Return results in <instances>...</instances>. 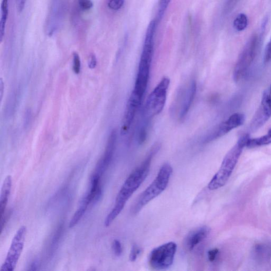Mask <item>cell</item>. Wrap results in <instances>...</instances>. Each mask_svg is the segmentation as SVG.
<instances>
[{"instance_id": "cell-12", "label": "cell", "mask_w": 271, "mask_h": 271, "mask_svg": "<svg viewBox=\"0 0 271 271\" xmlns=\"http://www.w3.org/2000/svg\"><path fill=\"white\" fill-rule=\"evenodd\" d=\"M197 91V84L195 81L190 82L187 88L183 91L180 95V103L179 113L180 119H184L192 105Z\"/></svg>"}, {"instance_id": "cell-21", "label": "cell", "mask_w": 271, "mask_h": 271, "mask_svg": "<svg viewBox=\"0 0 271 271\" xmlns=\"http://www.w3.org/2000/svg\"><path fill=\"white\" fill-rule=\"evenodd\" d=\"M113 250L116 257H119L122 256L123 249L122 244L120 241L118 240L114 241L113 243Z\"/></svg>"}, {"instance_id": "cell-3", "label": "cell", "mask_w": 271, "mask_h": 271, "mask_svg": "<svg viewBox=\"0 0 271 271\" xmlns=\"http://www.w3.org/2000/svg\"><path fill=\"white\" fill-rule=\"evenodd\" d=\"M250 138L249 134L242 136L236 144L228 151L223 159L219 170L209 183L208 188L210 190L219 189L226 185Z\"/></svg>"}, {"instance_id": "cell-1", "label": "cell", "mask_w": 271, "mask_h": 271, "mask_svg": "<svg viewBox=\"0 0 271 271\" xmlns=\"http://www.w3.org/2000/svg\"><path fill=\"white\" fill-rule=\"evenodd\" d=\"M159 148L160 145L158 143L151 147L144 160L127 178L117 196L113 209L105 220L106 227L112 224L122 212L127 202L145 180L150 171L151 162Z\"/></svg>"}, {"instance_id": "cell-20", "label": "cell", "mask_w": 271, "mask_h": 271, "mask_svg": "<svg viewBox=\"0 0 271 271\" xmlns=\"http://www.w3.org/2000/svg\"><path fill=\"white\" fill-rule=\"evenodd\" d=\"M124 2V0H109L108 5L110 9L118 10L121 9Z\"/></svg>"}, {"instance_id": "cell-4", "label": "cell", "mask_w": 271, "mask_h": 271, "mask_svg": "<svg viewBox=\"0 0 271 271\" xmlns=\"http://www.w3.org/2000/svg\"><path fill=\"white\" fill-rule=\"evenodd\" d=\"M173 168L168 163H164L159 169L156 178L140 195L132 207L131 212L137 214L153 199L160 195L169 185Z\"/></svg>"}, {"instance_id": "cell-26", "label": "cell", "mask_w": 271, "mask_h": 271, "mask_svg": "<svg viewBox=\"0 0 271 271\" xmlns=\"http://www.w3.org/2000/svg\"><path fill=\"white\" fill-rule=\"evenodd\" d=\"M27 0H16L17 3V10L19 13H21L25 8Z\"/></svg>"}, {"instance_id": "cell-19", "label": "cell", "mask_w": 271, "mask_h": 271, "mask_svg": "<svg viewBox=\"0 0 271 271\" xmlns=\"http://www.w3.org/2000/svg\"><path fill=\"white\" fill-rule=\"evenodd\" d=\"M141 252V249L136 244H134L131 249L130 260L131 262H134L137 259L140 254Z\"/></svg>"}, {"instance_id": "cell-7", "label": "cell", "mask_w": 271, "mask_h": 271, "mask_svg": "<svg viewBox=\"0 0 271 271\" xmlns=\"http://www.w3.org/2000/svg\"><path fill=\"white\" fill-rule=\"evenodd\" d=\"M177 251V244L173 242L157 247L151 251L148 258L150 267L155 270H164L170 268Z\"/></svg>"}, {"instance_id": "cell-29", "label": "cell", "mask_w": 271, "mask_h": 271, "mask_svg": "<svg viewBox=\"0 0 271 271\" xmlns=\"http://www.w3.org/2000/svg\"><path fill=\"white\" fill-rule=\"evenodd\" d=\"M3 90V83L2 79H1V84H0V91H1V99L2 97Z\"/></svg>"}, {"instance_id": "cell-9", "label": "cell", "mask_w": 271, "mask_h": 271, "mask_svg": "<svg viewBox=\"0 0 271 271\" xmlns=\"http://www.w3.org/2000/svg\"><path fill=\"white\" fill-rule=\"evenodd\" d=\"M271 117V96L268 91L264 92L261 104L251 124L253 131L258 130L264 126Z\"/></svg>"}, {"instance_id": "cell-8", "label": "cell", "mask_w": 271, "mask_h": 271, "mask_svg": "<svg viewBox=\"0 0 271 271\" xmlns=\"http://www.w3.org/2000/svg\"><path fill=\"white\" fill-rule=\"evenodd\" d=\"M27 233V227L21 226L15 234L10 249L0 271H13L17 266L23 249Z\"/></svg>"}, {"instance_id": "cell-22", "label": "cell", "mask_w": 271, "mask_h": 271, "mask_svg": "<svg viewBox=\"0 0 271 271\" xmlns=\"http://www.w3.org/2000/svg\"><path fill=\"white\" fill-rule=\"evenodd\" d=\"M73 70L76 74H78L81 70V60L77 53L73 54Z\"/></svg>"}, {"instance_id": "cell-27", "label": "cell", "mask_w": 271, "mask_h": 271, "mask_svg": "<svg viewBox=\"0 0 271 271\" xmlns=\"http://www.w3.org/2000/svg\"><path fill=\"white\" fill-rule=\"evenodd\" d=\"M97 61L96 57L94 54H92L90 56V62L89 64V67L91 69H93L97 66Z\"/></svg>"}, {"instance_id": "cell-18", "label": "cell", "mask_w": 271, "mask_h": 271, "mask_svg": "<svg viewBox=\"0 0 271 271\" xmlns=\"http://www.w3.org/2000/svg\"><path fill=\"white\" fill-rule=\"evenodd\" d=\"M248 17L244 13L239 14L233 22L234 29L238 31L244 30L248 26Z\"/></svg>"}, {"instance_id": "cell-24", "label": "cell", "mask_w": 271, "mask_h": 271, "mask_svg": "<svg viewBox=\"0 0 271 271\" xmlns=\"http://www.w3.org/2000/svg\"><path fill=\"white\" fill-rule=\"evenodd\" d=\"M271 60V37L269 42L267 44L264 56V62L265 64H267Z\"/></svg>"}, {"instance_id": "cell-6", "label": "cell", "mask_w": 271, "mask_h": 271, "mask_svg": "<svg viewBox=\"0 0 271 271\" xmlns=\"http://www.w3.org/2000/svg\"><path fill=\"white\" fill-rule=\"evenodd\" d=\"M170 84V78L164 77L149 94L142 114L148 120L160 114L163 110Z\"/></svg>"}, {"instance_id": "cell-13", "label": "cell", "mask_w": 271, "mask_h": 271, "mask_svg": "<svg viewBox=\"0 0 271 271\" xmlns=\"http://www.w3.org/2000/svg\"><path fill=\"white\" fill-rule=\"evenodd\" d=\"M210 232L208 227L203 226L198 227L188 235L186 239V245L189 251H193L196 247L205 240Z\"/></svg>"}, {"instance_id": "cell-2", "label": "cell", "mask_w": 271, "mask_h": 271, "mask_svg": "<svg viewBox=\"0 0 271 271\" xmlns=\"http://www.w3.org/2000/svg\"><path fill=\"white\" fill-rule=\"evenodd\" d=\"M154 34L150 32L146 34L136 78L134 89L130 98L136 103L141 105L149 78L150 69L154 53Z\"/></svg>"}, {"instance_id": "cell-15", "label": "cell", "mask_w": 271, "mask_h": 271, "mask_svg": "<svg viewBox=\"0 0 271 271\" xmlns=\"http://www.w3.org/2000/svg\"><path fill=\"white\" fill-rule=\"evenodd\" d=\"M90 204V203L89 202L88 200L84 197L80 205H79L78 209L73 215V217L70 221L69 224V227L70 228L74 227L78 224L79 221L81 220Z\"/></svg>"}, {"instance_id": "cell-17", "label": "cell", "mask_w": 271, "mask_h": 271, "mask_svg": "<svg viewBox=\"0 0 271 271\" xmlns=\"http://www.w3.org/2000/svg\"><path fill=\"white\" fill-rule=\"evenodd\" d=\"M8 16V0H2L0 19V41L2 42L5 35L6 24Z\"/></svg>"}, {"instance_id": "cell-11", "label": "cell", "mask_w": 271, "mask_h": 271, "mask_svg": "<svg viewBox=\"0 0 271 271\" xmlns=\"http://www.w3.org/2000/svg\"><path fill=\"white\" fill-rule=\"evenodd\" d=\"M117 139V132L114 130L109 136L105 153L98 162L94 174L99 175L101 177L107 170L114 156Z\"/></svg>"}, {"instance_id": "cell-5", "label": "cell", "mask_w": 271, "mask_h": 271, "mask_svg": "<svg viewBox=\"0 0 271 271\" xmlns=\"http://www.w3.org/2000/svg\"><path fill=\"white\" fill-rule=\"evenodd\" d=\"M259 46L260 40L257 35L253 36L246 44L234 69L233 78L236 82L241 81L249 73L256 59Z\"/></svg>"}, {"instance_id": "cell-16", "label": "cell", "mask_w": 271, "mask_h": 271, "mask_svg": "<svg viewBox=\"0 0 271 271\" xmlns=\"http://www.w3.org/2000/svg\"><path fill=\"white\" fill-rule=\"evenodd\" d=\"M270 143H271V129L264 136L253 139L250 138L247 143L246 147L252 148L269 145Z\"/></svg>"}, {"instance_id": "cell-14", "label": "cell", "mask_w": 271, "mask_h": 271, "mask_svg": "<svg viewBox=\"0 0 271 271\" xmlns=\"http://www.w3.org/2000/svg\"><path fill=\"white\" fill-rule=\"evenodd\" d=\"M12 185V177L10 175L6 177L1 188V196H0V212L1 217L5 212L8 201L11 194Z\"/></svg>"}, {"instance_id": "cell-25", "label": "cell", "mask_w": 271, "mask_h": 271, "mask_svg": "<svg viewBox=\"0 0 271 271\" xmlns=\"http://www.w3.org/2000/svg\"><path fill=\"white\" fill-rule=\"evenodd\" d=\"M219 253V250L218 249H213L209 250L207 254L208 256V259L210 262H213L216 260L218 254Z\"/></svg>"}, {"instance_id": "cell-10", "label": "cell", "mask_w": 271, "mask_h": 271, "mask_svg": "<svg viewBox=\"0 0 271 271\" xmlns=\"http://www.w3.org/2000/svg\"><path fill=\"white\" fill-rule=\"evenodd\" d=\"M245 117L242 114H234L222 122L211 134L207 137L206 142H210L223 136L230 131L242 126L245 122Z\"/></svg>"}, {"instance_id": "cell-23", "label": "cell", "mask_w": 271, "mask_h": 271, "mask_svg": "<svg viewBox=\"0 0 271 271\" xmlns=\"http://www.w3.org/2000/svg\"><path fill=\"white\" fill-rule=\"evenodd\" d=\"M79 6L84 10H88L93 7L92 0H78Z\"/></svg>"}, {"instance_id": "cell-28", "label": "cell", "mask_w": 271, "mask_h": 271, "mask_svg": "<svg viewBox=\"0 0 271 271\" xmlns=\"http://www.w3.org/2000/svg\"><path fill=\"white\" fill-rule=\"evenodd\" d=\"M37 262L34 261L33 264L31 265L30 269L29 270L31 271H36L37 270Z\"/></svg>"}]
</instances>
